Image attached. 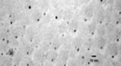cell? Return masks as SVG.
<instances>
[{
	"instance_id": "6da1fadb",
	"label": "cell",
	"mask_w": 121,
	"mask_h": 66,
	"mask_svg": "<svg viewBox=\"0 0 121 66\" xmlns=\"http://www.w3.org/2000/svg\"><path fill=\"white\" fill-rule=\"evenodd\" d=\"M81 15L85 22L89 21L94 16V8L89 5H85L81 8Z\"/></svg>"
},
{
	"instance_id": "7a4b0ae2",
	"label": "cell",
	"mask_w": 121,
	"mask_h": 66,
	"mask_svg": "<svg viewBox=\"0 0 121 66\" xmlns=\"http://www.w3.org/2000/svg\"><path fill=\"white\" fill-rule=\"evenodd\" d=\"M25 33H26L25 26H12L9 30L10 36L17 39L21 36H25Z\"/></svg>"
},
{
	"instance_id": "3957f363",
	"label": "cell",
	"mask_w": 121,
	"mask_h": 66,
	"mask_svg": "<svg viewBox=\"0 0 121 66\" xmlns=\"http://www.w3.org/2000/svg\"><path fill=\"white\" fill-rule=\"evenodd\" d=\"M47 59V54L46 52H44L40 48H37L34 52V61L36 62H44L45 60Z\"/></svg>"
},
{
	"instance_id": "277c9868",
	"label": "cell",
	"mask_w": 121,
	"mask_h": 66,
	"mask_svg": "<svg viewBox=\"0 0 121 66\" xmlns=\"http://www.w3.org/2000/svg\"><path fill=\"white\" fill-rule=\"evenodd\" d=\"M43 14H44V13H43V11L40 8H36V9H35V10L33 11V13H32L31 20H32L34 23H36V24L40 23L41 20H42Z\"/></svg>"
},
{
	"instance_id": "5b68a950",
	"label": "cell",
	"mask_w": 121,
	"mask_h": 66,
	"mask_svg": "<svg viewBox=\"0 0 121 66\" xmlns=\"http://www.w3.org/2000/svg\"><path fill=\"white\" fill-rule=\"evenodd\" d=\"M119 52V46L117 43H111L108 45V47L107 49V55H109L110 57H115L117 55Z\"/></svg>"
},
{
	"instance_id": "8992f818",
	"label": "cell",
	"mask_w": 121,
	"mask_h": 66,
	"mask_svg": "<svg viewBox=\"0 0 121 66\" xmlns=\"http://www.w3.org/2000/svg\"><path fill=\"white\" fill-rule=\"evenodd\" d=\"M79 27V22L77 18H73L71 21L68 22V31L71 34H76Z\"/></svg>"
},
{
	"instance_id": "52a82bcc",
	"label": "cell",
	"mask_w": 121,
	"mask_h": 66,
	"mask_svg": "<svg viewBox=\"0 0 121 66\" xmlns=\"http://www.w3.org/2000/svg\"><path fill=\"white\" fill-rule=\"evenodd\" d=\"M36 30L33 28V27H27L26 29V33H25V37H26V40L27 41L28 43H31L34 38L36 37Z\"/></svg>"
},
{
	"instance_id": "ba28073f",
	"label": "cell",
	"mask_w": 121,
	"mask_h": 66,
	"mask_svg": "<svg viewBox=\"0 0 121 66\" xmlns=\"http://www.w3.org/2000/svg\"><path fill=\"white\" fill-rule=\"evenodd\" d=\"M58 58H59L62 64H66L67 62V60L70 58L69 51H67V49H62L60 51V53L58 54Z\"/></svg>"
},
{
	"instance_id": "9c48e42d",
	"label": "cell",
	"mask_w": 121,
	"mask_h": 66,
	"mask_svg": "<svg viewBox=\"0 0 121 66\" xmlns=\"http://www.w3.org/2000/svg\"><path fill=\"white\" fill-rule=\"evenodd\" d=\"M62 44H63L62 38H61L59 35H55V37L53 38V40L51 41V48L53 49V50L57 51V50L61 47Z\"/></svg>"
},
{
	"instance_id": "30bf717a",
	"label": "cell",
	"mask_w": 121,
	"mask_h": 66,
	"mask_svg": "<svg viewBox=\"0 0 121 66\" xmlns=\"http://www.w3.org/2000/svg\"><path fill=\"white\" fill-rule=\"evenodd\" d=\"M71 44H72V48L74 49L75 51L79 52L80 49L82 48L83 44H84V41L82 40L81 37H76L72 41V43H71Z\"/></svg>"
},
{
	"instance_id": "8fae6325",
	"label": "cell",
	"mask_w": 121,
	"mask_h": 66,
	"mask_svg": "<svg viewBox=\"0 0 121 66\" xmlns=\"http://www.w3.org/2000/svg\"><path fill=\"white\" fill-rule=\"evenodd\" d=\"M57 58H58V53H57L56 50H53V49H52V51L49 50L48 52L47 60L49 62L54 63V62H56V61L57 60Z\"/></svg>"
},
{
	"instance_id": "7c38bea8",
	"label": "cell",
	"mask_w": 121,
	"mask_h": 66,
	"mask_svg": "<svg viewBox=\"0 0 121 66\" xmlns=\"http://www.w3.org/2000/svg\"><path fill=\"white\" fill-rule=\"evenodd\" d=\"M97 23L96 20H93L91 21L90 23L87 25V32H88V35L90 36H93L95 35V33L97 32Z\"/></svg>"
},
{
	"instance_id": "4fadbf2b",
	"label": "cell",
	"mask_w": 121,
	"mask_h": 66,
	"mask_svg": "<svg viewBox=\"0 0 121 66\" xmlns=\"http://www.w3.org/2000/svg\"><path fill=\"white\" fill-rule=\"evenodd\" d=\"M35 47L30 43H26L25 44L24 47H23V53H24L25 55L26 56H30L32 54H34V52H35Z\"/></svg>"
},
{
	"instance_id": "5bb4252c",
	"label": "cell",
	"mask_w": 121,
	"mask_h": 66,
	"mask_svg": "<svg viewBox=\"0 0 121 66\" xmlns=\"http://www.w3.org/2000/svg\"><path fill=\"white\" fill-rule=\"evenodd\" d=\"M106 44H107V41L104 38V36H98L96 39V46L97 47V49L103 50L106 47Z\"/></svg>"
},
{
	"instance_id": "9a60e30c",
	"label": "cell",
	"mask_w": 121,
	"mask_h": 66,
	"mask_svg": "<svg viewBox=\"0 0 121 66\" xmlns=\"http://www.w3.org/2000/svg\"><path fill=\"white\" fill-rule=\"evenodd\" d=\"M106 19V16H105V10L103 8L99 9L98 12L97 13V16H96V21L98 24H103V22Z\"/></svg>"
},
{
	"instance_id": "2e32d148",
	"label": "cell",
	"mask_w": 121,
	"mask_h": 66,
	"mask_svg": "<svg viewBox=\"0 0 121 66\" xmlns=\"http://www.w3.org/2000/svg\"><path fill=\"white\" fill-rule=\"evenodd\" d=\"M18 14L16 10H12L11 12L8 13V16H7V20L10 22L11 24H14L18 20Z\"/></svg>"
},
{
	"instance_id": "e0dca14e",
	"label": "cell",
	"mask_w": 121,
	"mask_h": 66,
	"mask_svg": "<svg viewBox=\"0 0 121 66\" xmlns=\"http://www.w3.org/2000/svg\"><path fill=\"white\" fill-rule=\"evenodd\" d=\"M67 31H68V22H67V21L61 22L58 25V28H57L58 34L59 35H64V34L67 33Z\"/></svg>"
},
{
	"instance_id": "ac0fdd59",
	"label": "cell",
	"mask_w": 121,
	"mask_h": 66,
	"mask_svg": "<svg viewBox=\"0 0 121 66\" xmlns=\"http://www.w3.org/2000/svg\"><path fill=\"white\" fill-rule=\"evenodd\" d=\"M113 10L111 8V6H108L106 10H105V16H106V19L105 21L107 22V24H110V22L112 21V18H113Z\"/></svg>"
},
{
	"instance_id": "d6986e66",
	"label": "cell",
	"mask_w": 121,
	"mask_h": 66,
	"mask_svg": "<svg viewBox=\"0 0 121 66\" xmlns=\"http://www.w3.org/2000/svg\"><path fill=\"white\" fill-rule=\"evenodd\" d=\"M73 11L71 9H66L64 10V15H63V19L64 21H67V22H69L71 21L73 18H74V16H73Z\"/></svg>"
},
{
	"instance_id": "ffe728a7",
	"label": "cell",
	"mask_w": 121,
	"mask_h": 66,
	"mask_svg": "<svg viewBox=\"0 0 121 66\" xmlns=\"http://www.w3.org/2000/svg\"><path fill=\"white\" fill-rule=\"evenodd\" d=\"M39 48L41 49V50H43L44 52L48 53L49 50H50V48H51V42L43 39V41H42V43H41V44H40V46H39Z\"/></svg>"
},
{
	"instance_id": "44dd1931",
	"label": "cell",
	"mask_w": 121,
	"mask_h": 66,
	"mask_svg": "<svg viewBox=\"0 0 121 66\" xmlns=\"http://www.w3.org/2000/svg\"><path fill=\"white\" fill-rule=\"evenodd\" d=\"M97 34L98 36H105L107 35V26L103 24H98L97 28Z\"/></svg>"
},
{
	"instance_id": "7402d4cb",
	"label": "cell",
	"mask_w": 121,
	"mask_h": 66,
	"mask_svg": "<svg viewBox=\"0 0 121 66\" xmlns=\"http://www.w3.org/2000/svg\"><path fill=\"white\" fill-rule=\"evenodd\" d=\"M55 37V32L53 28H48V30L46 31V34H45V37L44 39L45 40H48V41H52L53 38Z\"/></svg>"
},
{
	"instance_id": "603a6c76",
	"label": "cell",
	"mask_w": 121,
	"mask_h": 66,
	"mask_svg": "<svg viewBox=\"0 0 121 66\" xmlns=\"http://www.w3.org/2000/svg\"><path fill=\"white\" fill-rule=\"evenodd\" d=\"M42 41H43L42 37H41L40 35H36V37L34 38V40L31 42V44L35 47V49H37L39 46H40V44H41Z\"/></svg>"
},
{
	"instance_id": "cb8c5ba5",
	"label": "cell",
	"mask_w": 121,
	"mask_h": 66,
	"mask_svg": "<svg viewBox=\"0 0 121 66\" xmlns=\"http://www.w3.org/2000/svg\"><path fill=\"white\" fill-rule=\"evenodd\" d=\"M10 48H12V47L10 46V44H9V43H8V40H7V41H3V42H1L0 50L2 51V53H6V54Z\"/></svg>"
},
{
	"instance_id": "d4e9b609",
	"label": "cell",
	"mask_w": 121,
	"mask_h": 66,
	"mask_svg": "<svg viewBox=\"0 0 121 66\" xmlns=\"http://www.w3.org/2000/svg\"><path fill=\"white\" fill-rule=\"evenodd\" d=\"M39 8L43 11V13H47L48 10V0H40L39 1Z\"/></svg>"
},
{
	"instance_id": "484cf974",
	"label": "cell",
	"mask_w": 121,
	"mask_h": 66,
	"mask_svg": "<svg viewBox=\"0 0 121 66\" xmlns=\"http://www.w3.org/2000/svg\"><path fill=\"white\" fill-rule=\"evenodd\" d=\"M36 5V0H25L24 6L26 10H31L35 7Z\"/></svg>"
},
{
	"instance_id": "4316f807",
	"label": "cell",
	"mask_w": 121,
	"mask_h": 66,
	"mask_svg": "<svg viewBox=\"0 0 121 66\" xmlns=\"http://www.w3.org/2000/svg\"><path fill=\"white\" fill-rule=\"evenodd\" d=\"M94 40L92 39V38H89V39H86V41H84V44H83V46L85 47L86 50H87V51H90L92 47H93V45H94Z\"/></svg>"
},
{
	"instance_id": "83f0119b",
	"label": "cell",
	"mask_w": 121,
	"mask_h": 66,
	"mask_svg": "<svg viewBox=\"0 0 121 66\" xmlns=\"http://www.w3.org/2000/svg\"><path fill=\"white\" fill-rule=\"evenodd\" d=\"M77 63L79 65H84L86 64V55L80 54L77 58Z\"/></svg>"
},
{
	"instance_id": "f1b7e54d",
	"label": "cell",
	"mask_w": 121,
	"mask_h": 66,
	"mask_svg": "<svg viewBox=\"0 0 121 66\" xmlns=\"http://www.w3.org/2000/svg\"><path fill=\"white\" fill-rule=\"evenodd\" d=\"M8 43H9L10 46L14 49L17 48L18 45H19V42H18L17 38H13L11 36H10V38L8 39Z\"/></svg>"
},
{
	"instance_id": "f546056e",
	"label": "cell",
	"mask_w": 121,
	"mask_h": 66,
	"mask_svg": "<svg viewBox=\"0 0 121 66\" xmlns=\"http://www.w3.org/2000/svg\"><path fill=\"white\" fill-rule=\"evenodd\" d=\"M115 33H116V29H115L114 24H109L107 26V35L108 36H113Z\"/></svg>"
},
{
	"instance_id": "4dcf8cb0",
	"label": "cell",
	"mask_w": 121,
	"mask_h": 66,
	"mask_svg": "<svg viewBox=\"0 0 121 66\" xmlns=\"http://www.w3.org/2000/svg\"><path fill=\"white\" fill-rule=\"evenodd\" d=\"M63 15H64V10H62L60 8H56V10L55 12V18H56V20L63 19Z\"/></svg>"
},
{
	"instance_id": "1f68e13d",
	"label": "cell",
	"mask_w": 121,
	"mask_h": 66,
	"mask_svg": "<svg viewBox=\"0 0 121 66\" xmlns=\"http://www.w3.org/2000/svg\"><path fill=\"white\" fill-rule=\"evenodd\" d=\"M14 58H15V63L16 64H19L20 62L22 61V54L20 52H17L14 54Z\"/></svg>"
},
{
	"instance_id": "d6a6232c",
	"label": "cell",
	"mask_w": 121,
	"mask_h": 66,
	"mask_svg": "<svg viewBox=\"0 0 121 66\" xmlns=\"http://www.w3.org/2000/svg\"><path fill=\"white\" fill-rule=\"evenodd\" d=\"M115 39L117 41H119V39H120V30H119V28L118 29H116Z\"/></svg>"
},
{
	"instance_id": "836d02e7",
	"label": "cell",
	"mask_w": 121,
	"mask_h": 66,
	"mask_svg": "<svg viewBox=\"0 0 121 66\" xmlns=\"http://www.w3.org/2000/svg\"><path fill=\"white\" fill-rule=\"evenodd\" d=\"M115 9H116V11H117L118 13L120 12V1H119V0H117V3H116Z\"/></svg>"
},
{
	"instance_id": "e575fe53",
	"label": "cell",
	"mask_w": 121,
	"mask_h": 66,
	"mask_svg": "<svg viewBox=\"0 0 121 66\" xmlns=\"http://www.w3.org/2000/svg\"><path fill=\"white\" fill-rule=\"evenodd\" d=\"M41 22H42V24H48V23H49V17H48V16H45V17L41 20Z\"/></svg>"
},
{
	"instance_id": "d590c367",
	"label": "cell",
	"mask_w": 121,
	"mask_h": 66,
	"mask_svg": "<svg viewBox=\"0 0 121 66\" xmlns=\"http://www.w3.org/2000/svg\"><path fill=\"white\" fill-rule=\"evenodd\" d=\"M107 1H108V0H97V2H98L100 5H105V4L107 3Z\"/></svg>"
},
{
	"instance_id": "8d00e7d4",
	"label": "cell",
	"mask_w": 121,
	"mask_h": 66,
	"mask_svg": "<svg viewBox=\"0 0 121 66\" xmlns=\"http://www.w3.org/2000/svg\"><path fill=\"white\" fill-rule=\"evenodd\" d=\"M89 2H90V0H82V3L84 5H87V3H89Z\"/></svg>"
}]
</instances>
